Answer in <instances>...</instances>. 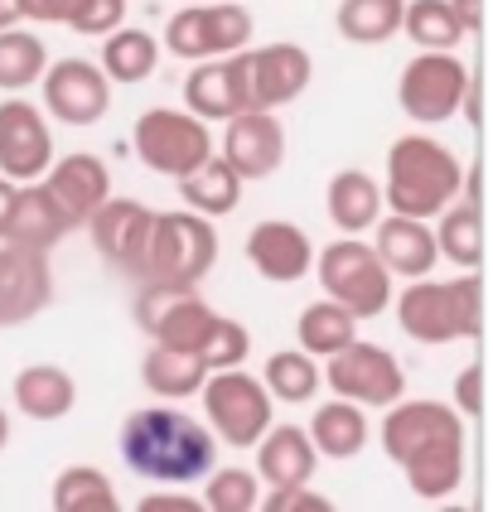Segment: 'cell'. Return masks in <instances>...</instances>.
<instances>
[{
    "instance_id": "cell-1",
    "label": "cell",
    "mask_w": 493,
    "mask_h": 512,
    "mask_svg": "<svg viewBox=\"0 0 493 512\" xmlns=\"http://www.w3.org/2000/svg\"><path fill=\"white\" fill-rule=\"evenodd\" d=\"M382 455L402 469L421 503H445L464 484V416L450 401L397 397L382 416Z\"/></svg>"
},
{
    "instance_id": "cell-2",
    "label": "cell",
    "mask_w": 493,
    "mask_h": 512,
    "mask_svg": "<svg viewBox=\"0 0 493 512\" xmlns=\"http://www.w3.org/2000/svg\"><path fill=\"white\" fill-rule=\"evenodd\" d=\"M116 450H121V464H126L136 479L165 484V488L199 484L203 474L218 464L213 430L203 426L199 416H184L174 401L131 411V416L121 421Z\"/></svg>"
},
{
    "instance_id": "cell-3",
    "label": "cell",
    "mask_w": 493,
    "mask_h": 512,
    "mask_svg": "<svg viewBox=\"0 0 493 512\" xmlns=\"http://www.w3.org/2000/svg\"><path fill=\"white\" fill-rule=\"evenodd\" d=\"M464 165L460 155L435 136H397L387 150V179H382V208L402 213V218H421L431 223L440 208L460 199Z\"/></svg>"
},
{
    "instance_id": "cell-4",
    "label": "cell",
    "mask_w": 493,
    "mask_h": 512,
    "mask_svg": "<svg viewBox=\"0 0 493 512\" xmlns=\"http://www.w3.org/2000/svg\"><path fill=\"white\" fill-rule=\"evenodd\" d=\"M392 310L406 339L416 343H464L484 334V281L479 271H460L450 281L416 276L402 295H392Z\"/></svg>"
},
{
    "instance_id": "cell-5",
    "label": "cell",
    "mask_w": 493,
    "mask_h": 512,
    "mask_svg": "<svg viewBox=\"0 0 493 512\" xmlns=\"http://www.w3.org/2000/svg\"><path fill=\"white\" fill-rule=\"evenodd\" d=\"M310 271L319 276V290H324L334 305H344L358 324L392 310V271L382 266V256L373 252V242H363V237H353V232H344L339 242H329L324 252H315V266H310Z\"/></svg>"
},
{
    "instance_id": "cell-6",
    "label": "cell",
    "mask_w": 493,
    "mask_h": 512,
    "mask_svg": "<svg viewBox=\"0 0 493 512\" xmlns=\"http://www.w3.org/2000/svg\"><path fill=\"white\" fill-rule=\"evenodd\" d=\"M213 261H218V228H213V218H203L194 208H170V213H155L136 276L141 281L199 285L213 271Z\"/></svg>"
},
{
    "instance_id": "cell-7",
    "label": "cell",
    "mask_w": 493,
    "mask_h": 512,
    "mask_svg": "<svg viewBox=\"0 0 493 512\" xmlns=\"http://www.w3.org/2000/svg\"><path fill=\"white\" fill-rule=\"evenodd\" d=\"M203 401V426L213 430L218 445L228 450H252L261 440V430L276 421V401L271 392L261 387V377H252L247 368H223V372H208L199 387Z\"/></svg>"
},
{
    "instance_id": "cell-8",
    "label": "cell",
    "mask_w": 493,
    "mask_h": 512,
    "mask_svg": "<svg viewBox=\"0 0 493 512\" xmlns=\"http://www.w3.org/2000/svg\"><path fill=\"white\" fill-rule=\"evenodd\" d=\"M252 44V10L242 0H184L165 20L160 49H170L179 63H203V58L237 54Z\"/></svg>"
},
{
    "instance_id": "cell-9",
    "label": "cell",
    "mask_w": 493,
    "mask_h": 512,
    "mask_svg": "<svg viewBox=\"0 0 493 512\" xmlns=\"http://www.w3.org/2000/svg\"><path fill=\"white\" fill-rule=\"evenodd\" d=\"M131 150L150 174H165V179H179L194 165H203L218 141L208 131V121H199L194 112H179V107H150V112L136 116L131 126Z\"/></svg>"
},
{
    "instance_id": "cell-10",
    "label": "cell",
    "mask_w": 493,
    "mask_h": 512,
    "mask_svg": "<svg viewBox=\"0 0 493 512\" xmlns=\"http://www.w3.org/2000/svg\"><path fill=\"white\" fill-rule=\"evenodd\" d=\"M469 63L460 58V49H416L411 63L397 78V107H402L416 126H440L455 121L469 87Z\"/></svg>"
},
{
    "instance_id": "cell-11",
    "label": "cell",
    "mask_w": 493,
    "mask_h": 512,
    "mask_svg": "<svg viewBox=\"0 0 493 512\" xmlns=\"http://www.w3.org/2000/svg\"><path fill=\"white\" fill-rule=\"evenodd\" d=\"M319 377L334 397L358 401L363 411H387L397 397H406V372L397 353L368 339H348L339 353L319 358Z\"/></svg>"
},
{
    "instance_id": "cell-12",
    "label": "cell",
    "mask_w": 493,
    "mask_h": 512,
    "mask_svg": "<svg viewBox=\"0 0 493 512\" xmlns=\"http://www.w3.org/2000/svg\"><path fill=\"white\" fill-rule=\"evenodd\" d=\"M131 314H136V324L155 343L189 348V353H199L208 329H213V319H218V310L199 295V285H184V281H145L136 290Z\"/></svg>"
},
{
    "instance_id": "cell-13",
    "label": "cell",
    "mask_w": 493,
    "mask_h": 512,
    "mask_svg": "<svg viewBox=\"0 0 493 512\" xmlns=\"http://www.w3.org/2000/svg\"><path fill=\"white\" fill-rule=\"evenodd\" d=\"M44 116H54L63 126H97L102 116L112 112V83L92 58H49L44 68Z\"/></svg>"
},
{
    "instance_id": "cell-14",
    "label": "cell",
    "mask_w": 493,
    "mask_h": 512,
    "mask_svg": "<svg viewBox=\"0 0 493 512\" xmlns=\"http://www.w3.org/2000/svg\"><path fill=\"white\" fill-rule=\"evenodd\" d=\"M54 165V131L44 107L25 102L20 92H10L0 102V174L15 184H34Z\"/></svg>"
},
{
    "instance_id": "cell-15",
    "label": "cell",
    "mask_w": 493,
    "mask_h": 512,
    "mask_svg": "<svg viewBox=\"0 0 493 512\" xmlns=\"http://www.w3.org/2000/svg\"><path fill=\"white\" fill-rule=\"evenodd\" d=\"M54 305V266L49 252H29L0 242V329H20Z\"/></svg>"
},
{
    "instance_id": "cell-16",
    "label": "cell",
    "mask_w": 493,
    "mask_h": 512,
    "mask_svg": "<svg viewBox=\"0 0 493 512\" xmlns=\"http://www.w3.org/2000/svg\"><path fill=\"white\" fill-rule=\"evenodd\" d=\"M310 78H315V58L290 39L247 49V112L286 107L310 87Z\"/></svg>"
},
{
    "instance_id": "cell-17",
    "label": "cell",
    "mask_w": 493,
    "mask_h": 512,
    "mask_svg": "<svg viewBox=\"0 0 493 512\" xmlns=\"http://www.w3.org/2000/svg\"><path fill=\"white\" fill-rule=\"evenodd\" d=\"M150 223H155V208H145L141 199H107L97 203L87 213V237L102 261H112L116 271H141V256H145V242H150Z\"/></svg>"
},
{
    "instance_id": "cell-18",
    "label": "cell",
    "mask_w": 493,
    "mask_h": 512,
    "mask_svg": "<svg viewBox=\"0 0 493 512\" xmlns=\"http://www.w3.org/2000/svg\"><path fill=\"white\" fill-rule=\"evenodd\" d=\"M232 170L242 174V184H257L286 165V126L276 112H237L228 116V131H223V150Z\"/></svg>"
},
{
    "instance_id": "cell-19",
    "label": "cell",
    "mask_w": 493,
    "mask_h": 512,
    "mask_svg": "<svg viewBox=\"0 0 493 512\" xmlns=\"http://www.w3.org/2000/svg\"><path fill=\"white\" fill-rule=\"evenodd\" d=\"M184 112H194L208 126L247 112V49L194 63L184 78Z\"/></svg>"
},
{
    "instance_id": "cell-20",
    "label": "cell",
    "mask_w": 493,
    "mask_h": 512,
    "mask_svg": "<svg viewBox=\"0 0 493 512\" xmlns=\"http://www.w3.org/2000/svg\"><path fill=\"white\" fill-rule=\"evenodd\" d=\"M247 261L261 281L271 285H295L310 276L315 266V242L300 223H286V218H266L247 232Z\"/></svg>"
},
{
    "instance_id": "cell-21",
    "label": "cell",
    "mask_w": 493,
    "mask_h": 512,
    "mask_svg": "<svg viewBox=\"0 0 493 512\" xmlns=\"http://www.w3.org/2000/svg\"><path fill=\"white\" fill-rule=\"evenodd\" d=\"M49 194H54V203L73 218V228H83L87 213L97 208V203L112 194V174H107V165L97 160V155H87V150H73V155H63L54 165L44 170V179H39Z\"/></svg>"
},
{
    "instance_id": "cell-22",
    "label": "cell",
    "mask_w": 493,
    "mask_h": 512,
    "mask_svg": "<svg viewBox=\"0 0 493 512\" xmlns=\"http://www.w3.org/2000/svg\"><path fill=\"white\" fill-rule=\"evenodd\" d=\"M373 232H377L373 252L382 256V266H387L392 276L416 281V276H431L435 266H440L431 223H421V218H402V213H387V218H377L373 223Z\"/></svg>"
},
{
    "instance_id": "cell-23",
    "label": "cell",
    "mask_w": 493,
    "mask_h": 512,
    "mask_svg": "<svg viewBox=\"0 0 493 512\" xmlns=\"http://www.w3.org/2000/svg\"><path fill=\"white\" fill-rule=\"evenodd\" d=\"M68 232H73V218H68L54 203V194L34 179V184H20V189H15V208H10V223H5V237H0V242H15V247H29V252H54Z\"/></svg>"
},
{
    "instance_id": "cell-24",
    "label": "cell",
    "mask_w": 493,
    "mask_h": 512,
    "mask_svg": "<svg viewBox=\"0 0 493 512\" xmlns=\"http://www.w3.org/2000/svg\"><path fill=\"white\" fill-rule=\"evenodd\" d=\"M257 450V479H266L271 488H286V484H310L319 469V450L315 440L305 435L300 426H271L261 430V440L252 445Z\"/></svg>"
},
{
    "instance_id": "cell-25",
    "label": "cell",
    "mask_w": 493,
    "mask_h": 512,
    "mask_svg": "<svg viewBox=\"0 0 493 512\" xmlns=\"http://www.w3.org/2000/svg\"><path fill=\"white\" fill-rule=\"evenodd\" d=\"M305 435L315 440L319 459H358L368 450V440H373V426H368V411L358 406V401L348 397H329L315 406V416H310V426Z\"/></svg>"
},
{
    "instance_id": "cell-26",
    "label": "cell",
    "mask_w": 493,
    "mask_h": 512,
    "mask_svg": "<svg viewBox=\"0 0 493 512\" xmlns=\"http://www.w3.org/2000/svg\"><path fill=\"white\" fill-rule=\"evenodd\" d=\"M10 397H15V411L29 421H63L78 406V382L58 363H29V368L15 372Z\"/></svg>"
},
{
    "instance_id": "cell-27",
    "label": "cell",
    "mask_w": 493,
    "mask_h": 512,
    "mask_svg": "<svg viewBox=\"0 0 493 512\" xmlns=\"http://www.w3.org/2000/svg\"><path fill=\"white\" fill-rule=\"evenodd\" d=\"M174 189H179V199H184V208H194V213H203V218H228V213H237V203H242V174L232 170L228 160L213 150L203 165H194L189 174H179L174 179Z\"/></svg>"
},
{
    "instance_id": "cell-28",
    "label": "cell",
    "mask_w": 493,
    "mask_h": 512,
    "mask_svg": "<svg viewBox=\"0 0 493 512\" xmlns=\"http://www.w3.org/2000/svg\"><path fill=\"white\" fill-rule=\"evenodd\" d=\"M324 213L339 232L363 237L382 218V184L368 170H339L324 189Z\"/></svg>"
},
{
    "instance_id": "cell-29",
    "label": "cell",
    "mask_w": 493,
    "mask_h": 512,
    "mask_svg": "<svg viewBox=\"0 0 493 512\" xmlns=\"http://www.w3.org/2000/svg\"><path fill=\"white\" fill-rule=\"evenodd\" d=\"M97 68L107 73V83L121 87H136L150 83L155 68H160V39L150 29H131V25H116L112 34H102V58Z\"/></svg>"
},
{
    "instance_id": "cell-30",
    "label": "cell",
    "mask_w": 493,
    "mask_h": 512,
    "mask_svg": "<svg viewBox=\"0 0 493 512\" xmlns=\"http://www.w3.org/2000/svg\"><path fill=\"white\" fill-rule=\"evenodd\" d=\"M435 223V252L440 261H455L460 271H479L484 266V208L455 199L450 208H440Z\"/></svg>"
},
{
    "instance_id": "cell-31",
    "label": "cell",
    "mask_w": 493,
    "mask_h": 512,
    "mask_svg": "<svg viewBox=\"0 0 493 512\" xmlns=\"http://www.w3.org/2000/svg\"><path fill=\"white\" fill-rule=\"evenodd\" d=\"M203 377H208V368H203L199 353H189V348H170V343H155V348L145 353V363H141V382L160 401L199 397Z\"/></svg>"
},
{
    "instance_id": "cell-32",
    "label": "cell",
    "mask_w": 493,
    "mask_h": 512,
    "mask_svg": "<svg viewBox=\"0 0 493 512\" xmlns=\"http://www.w3.org/2000/svg\"><path fill=\"white\" fill-rule=\"evenodd\" d=\"M261 387L271 392V401H286V406H310L324 387L319 377V358H310L305 348H281L266 358L261 368Z\"/></svg>"
},
{
    "instance_id": "cell-33",
    "label": "cell",
    "mask_w": 493,
    "mask_h": 512,
    "mask_svg": "<svg viewBox=\"0 0 493 512\" xmlns=\"http://www.w3.org/2000/svg\"><path fill=\"white\" fill-rule=\"evenodd\" d=\"M402 5L406 0H339V39L358 44V49H377L387 39L402 34Z\"/></svg>"
},
{
    "instance_id": "cell-34",
    "label": "cell",
    "mask_w": 493,
    "mask_h": 512,
    "mask_svg": "<svg viewBox=\"0 0 493 512\" xmlns=\"http://www.w3.org/2000/svg\"><path fill=\"white\" fill-rule=\"evenodd\" d=\"M295 339H300L295 348H305L310 358H329V353H339L348 339H358V319L324 295V300H315V305L300 310V319H295Z\"/></svg>"
},
{
    "instance_id": "cell-35",
    "label": "cell",
    "mask_w": 493,
    "mask_h": 512,
    "mask_svg": "<svg viewBox=\"0 0 493 512\" xmlns=\"http://www.w3.org/2000/svg\"><path fill=\"white\" fill-rule=\"evenodd\" d=\"M49 503H54V512H116L121 508L112 479L97 464H68L54 479Z\"/></svg>"
},
{
    "instance_id": "cell-36",
    "label": "cell",
    "mask_w": 493,
    "mask_h": 512,
    "mask_svg": "<svg viewBox=\"0 0 493 512\" xmlns=\"http://www.w3.org/2000/svg\"><path fill=\"white\" fill-rule=\"evenodd\" d=\"M49 49L34 29H0V92H25L44 78Z\"/></svg>"
},
{
    "instance_id": "cell-37",
    "label": "cell",
    "mask_w": 493,
    "mask_h": 512,
    "mask_svg": "<svg viewBox=\"0 0 493 512\" xmlns=\"http://www.w3.org/2000/svg\"><path fill=\"white\" fill-rule=\"evenodd\" d=\"M402 34L416 49H460L464 44V29L450 10V0H406Z\"/></svg>"
},
{
    "instance_id": "cell-38",
    "label": "cell",
    "mask_w": 493,
    "mask_h": 512,
    "mask_svg": "<svg viewBox=\"0 0 493 512\" xmlns=\"http://www.w3.org/2000/svg\"><path fill=\"white\" fill-rule=\"evenodd\" d=\"M261 503L257 469H237V464H213L203 474V512H252Z\"/></svg>"
},
{
    "instance_id": "cell-39",
    "label": "cell",
    "mask_w": 493,
    "mask_h": 512,
    "mask_svg": "<svg viewBox=\"0 0 493 512\" xmlns=\"http://www.w3.org/2000/svg\"><path fill=\"white\" fill-rule=\"evenodd\" d=\"M247 353H252V334H247V324L242 319H228V314H218L213 319V329H208V339H203L199 358L208 372H223V368H242L247 363Z\"/></svg>"
},
{
    "instance_id": "cell-40",
    "label": "cell",
    "mask_w": 493,
    "mask_h": 512,
    "mask_svg": "<svg viewBox=\"0 0 493 512\" xmlns=\"http://www.w3.org/2000/svg\"><path fill=\"white\" fill-rule=\"evenodd\" d=\"M126 10H131V0H83L68 29H73V34L102 39V34H112L116 25H126Z\"/></svg>"
},
{
    "instance_id": "cell-41",
    "label": "cell",
    "mask_w": 493,
    "mask_h": 512,
    "mask_svg": "<svg viewBox=\"0 0 493 512\" xmlns=\"http://www.w3.org/2000/svg\"><path fill=\"white\" fill-rule=\"evenodd\" d=\"M257 508H266V512H334V503H329L324 493H310V484H286V488H271Z\"/></svg>"
},
{
    "instance_id": "cell-42",
    "label": "cell",
    "mask_w": 493,
    "mask_h": 512,
    "mask_svg": "<svg viewBox=\"0 0 493 512\" xmlns=\"http://www.w3.org/2000/svg\"><path fill=\"white\" fill-rule=\"evenodd\" d=\"M455 411H460L464 421H479L484 416V363H469V368L455 377V401H450Z\"/></svg>"
},
{
    "instance_id": "cell-43",
    "label": "cell",
    "mask_w": 493,
    "mask_h": 512,
    "mask_svg": "<svg viewBox=\"0 0 493 512\" xmlns=\"http://www.w3.org/2000/svg\"><path fill=\"white\" fill-rule=\"evenodd\" d=\"M78 5L83 0H15L20 20H29V25H73Z\"/></svg>"
},
{
    "instance_id": "cell-44",
    "label": "cell",
    "mask_w": 493,
    "mask_h": 512,
    "mask_svg": "<svg viewBox=\"0 0 493 512\" xmlns=\"http://www.w3.org/2000/svg\"><path fill=\"white\" fill-rule=\"evenodd\" d=\"M141 512H203V498H189V493H145Z\"/></svg>"
},
{
    "instance_id": "cell-45",
    "label": "cell",
    "mask_w": 493,
    "mask_h": 512,
    "mask_svg": "<svg viewBox=\"0 0 493 512\" xmlns=\"http://www.w3.org/2000/svg\"><path fill=\"white\" fill-rule=\"evenodd\" d=\"M460 116L479 131L484 126V87H479V73H469V87H464V102H460Z\"/></svg>"
},
{
    "instance_id": "cell-46",
    "label": "cell",
    "mask_w": 493,
    "mask_h": 512,
    "mask_svg": "<svg viewBox=\"0 0 493 512\" xmlns=\"http://www.w3.org/2000/svg\"><path fill=\"white\" fill-rule=\"evenodd\" d=\"M450 10H455V20H460L464 39L484 29V0H450Z\"/></svg>"
},
{
    "instance_id": "cell-47",
    "label": "cell",
    "mask_w": 493,
    "mask_h": 512,
    "mask_svg": "<svg viewBox=\"0 0 493 512\" xmlns=\"http://www.w3.org/2000/svg\"><path fill=\"white\" fill-rule=\"evenodd\" d=\"M15 189H20V184L0 174V237H5V223H10V208H15Z\"/></svg>"
},
{
    "instance_id": "cell-48",
    "label": "cell",
    "mask_w": 493,
    "mask_h": 512,
    "mask_svg": "<svg viewBox=\"0 0 493 512\" xmlns=\"http://www.w3.org/2000/svg\"><path fill=\"white\" fill-rule=\"evenodd\" d=\"M20 25V10H15V0H0V29Z\"/></svg>"
},
{
    "instance_id": "cell-49",
    "label": "cell",
    "mask_w": 493,
    "mask_h": 512,
    "mask_svg": "<svg viewBox=\"0 0 493 512\" xmlns=\"http://www.w3.org/2000/svg\"><path fill=\"white\" fill-rule=\"evenodd\" d=\"M5 445H10V411L0 406V455H5Z\"/></svg>"
}]
</instances>
